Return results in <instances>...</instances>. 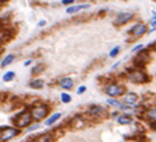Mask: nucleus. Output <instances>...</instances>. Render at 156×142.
I'll list each match as a JSON object with an SVG mask.
<instances>
[{
    "mask_svg": "<svg viewBox=\"0 0 156 142\" xmlns=\"http://www.w3.org/2000/svg\"><path fill=\"white\" fill-rule=\"evenodd\" d=\"M83 8H89V4H80V6H72V7H68L66 13H76L79 10H83Z\"/></svg>",
    "mask_w": 156,
    "mask_h": 142,
    "instance_id": "9b49d317",
    "label": "nucleus"
},
{
    "mask_svg": "<svg viewBox=\"0 0 156 142\" xmlns=\"http://www.w3.org/2000/svg\"><path fill=\"white\" fill-rule=\"evenodd\" d=\"M142 49H144V45H138V47H135V48L132 49V52H139Z\"/></svg>",
    "mask_w": 156,
    "mask_h": 142,
    "instance_id": "5701e85b",
    "label": "nucleus"
},
{
    "mask_svg": "<svg viewBox=\"0 0 156 142\" xmlns=\"http://www.w3.org/2000/svg\"><path fill=\"white\" fill-rule=\"evenodd\" d=\"M90 113L91 114H100V113H104V108L100 106H93L90 108Z\"/></svg>",
    "mask_w": 156,
    "mask_h": 142,
    "instance_id": "f3484780",
    "label": "nucleus"
},
{
    "mask_svg": "<svg viewBox=\"0 0 156 142\" xmlns=\"http://www.w3.org/2000/svg\"><path fill=\"white\" fill-rule=\"evenodd\" d=\"M61 98H62V102H63V103H70V102H72V97H70L68 93H62L61 94Z\"/></svg>",
    "mask_w": 156,
    "mask_h": 142,
    "instance_id": "6ab92c4d",
    "label": "nucleus"
},
{
    "mask_svg": "<svg viewBox=\"0 0 156 142\" xmlns=\"http://www.w3.org/2000/svg\"><path fill=\"white\" fill-rule=\"evenodd\" d=\"M46 113H48V107L44 106V104H38V106L33 107V110H31V117L34 120L40 121V120H42V118L45 117Z\"/></svg>",
    "mask_w": 156,
    "mask_h": 142,
    "instance_id": "f257e3e1",
    "label": "nucleus"
},
{
    "mask_svg": "<svg viewBox=\"0 0 156 142\" xmlns=\"http://www.w3.org/2000/svg\"><path fill=\"white\" fill-rule=\"evenodd\" d=\"M145 33H146V25L142 24V23H139V24H135L131 28V34L134 37H141V35H144Z\"/></svg>",
    "mask_w": 156,
    "mask_h": 142,
    "instance_id": "0eeeda50",
    "label": "nucleus"
},
{
    "mask_svg": "<svg viewBox=\"0 0 156 142\" xmlns=\"http://www.w3.org/2000/svg\"><path fill=\"white\" fill-rule=\"evenodd\" d=\"M107 103L110 104V106H114V107H121V103L118 102V100H115V97H110L108 100H107Z\"/></svg>",
    "mask_w": 156,
    "mask_h": 142,
    "instance_id": "dca6fc26",
    "label": "nucleus"
},
{
    "mask_svg": "<svg viewBox=\"0 0 156 142\" xmlns=\"http://www.w3.org/2000/svg\"><path fill=\"white\" fill-rule=\"evenodd\" d=\"M13 61H14V55H8V56H6L3 61H2V68H6V66L10 65Z\"/></svg>",
    "mask_w": 156,
    "mask_h": 142,
    "instance_id": "ddd939ff",
    "label": "nucleus"
},
{
    "mask_svg": "<svg viewBox=\"0 0 156 142\" xmlns=\"http://www.w3.org/2000/svg\"><path fill=\"white\" fill-rule=\"evenodd\" d=\"M30 86H31L33 89H40V87H42V86H44V82L40 80V79H35V80L30 82Z\"/></svg>",
    "mask_w": 156,
    "mask_h": 142,
    "instance_id": "4468645a",
    "label": "nucleus"
},
{
    "mask_svg": "<svg viewBox=\"0 0 156 142\" xmlns=\"http://www.w3.org/2000/svg\"><path fill=\"white\" fill-rule=\"evenodd\" d=\"M37 142H52V137L49 134H45V135H42V137H40L37 139Z\"/></svg>",
    "mask_w": 156,
    "mask_h": 142,
    "instance_id": "2eb2a0df",
    "label": "nucleus"
},
{
    "mask_svg": "<svg viewBox=\"0 0 156 142\" xmlns=\"http://www.w3.org/2000/svg\"><path fill=\"white\" fill-rule=\"evenodd\" d=\"M17 134H18V130H17V128H4V130L0 132V141L6 142V141H8V139L14 138Z\"/></svg>",
    "mask_w": 156,
    "mask_h": 142,
    "instance_id": "39448f33",
    "label": "nucleus"
},
{
    "mask_svg": "<svg viewBox=\"0 0 156 142\" xmlns=\"http://www.w3.org/2000/svg\"><path fill=\"white\" fill-rule=\"evenodd\" d=\"M24 65H25V66L31 65V59H28V61H25V62H24Z\"/></svg>",
    "mask_w": 156,
    "mask_h": 142,
    "instance_id": "c85d7f7f",
    "label": "nucleus"
},
{
    "mask_svg": "<svg viewBox=\"0 0 156 142\" xmlns=\"http://www.w3.org/2000/svg\"><path fill=\"white\" fill-rule=\"evenodd\" d=\"M119 52V47H115L114 49H111V52H110V56L111 58H114L115 55H117V53Z\"/></svg>",
    "mask_w": 156,
    "mask_h": 142,
    "instance_id": "412c9836",
    "label": "nucleus"
},
{
    "mask_svg": "<svg viewBox=\"0 0 156 142\" xmlns=\"http://www.w3.org/2000/svg\"><path fill=\"white\" fill-rule=\"evenodd\" d=\"M45 23H46V21H44V20L40 21V23H38V27H44V25H45Z\"/></svg>",
    "mask_w": 156,
    "mask_h": 142,
    "instance_id": "cd10ccee",
    "label": "nucleus"
},
{
    "mask_svg": "<svg viewBox=\"0 0 156 142\" xmlns=\"http://www.w3.org/2000/svg\"><path fill=\"white\" fill-rule=\"evenodd\" d=\"M118 124H123V125H128V124H132V120L127 115H121L118 117Z\"/></svg>",
    "mask_w": 156,
    "mask_h": 142,
    "instance_id": "f8f14e48",
    "label": "nucleus"
},
{
    "mask_svg": "<svg viewBox=\"0 0 156 142\" xmlns=\"http://www.w3.org/2000/svg\"><path fill=\"white\" fill-rule=\"evenodd\" d=\"M73 2H75V0H62V3H63V4H72Z\"/></svg>",
    "mask_w": 156,
    "mask_h": 142,
    "instance_id": "bb28decb",
    "label": "nucleus"
},
{
    "mask_svg": "<svg viewBox=\"0 0 156 142\" xmlns=\"http://www.w3.org/2000/svg\"><path fill=\"white\" fill-rule=\"evenodd\" d=\"M148 117L151 118V120H155L156 121V108H151L148 111Z\"/></svg>",
    "mask_w": 156,
    "mask_h": 142,
    "instance_id": "aec40b11",
    "label": "nucleus"
},
{
    "mask_svg": "<svg viewBox=\"0 0 156 142\" xmlns=\"http://www.w3.org/2000/svg\"><path fill=\"white\" fill-rule=\"evenodd\" d=\"M31 120H33L31 113H21L20 115H18V118L16 120V125L20 127V128L28 127V124H31Z\"/></svg>",
    "mask_w": 156,
    "mask_h": 142,
    "instance_id": "20e7f679",
    "label": "nucleus"
},
{
    "mask_svg": "<svg viewBox=\"0 0 156 142\" xmlns=\"http://www.w3.org/2000/svg\"><path fill=\"white\" fill-rule=\"evenodd\" d=\"M14 76H16V73H14V72H7L3 76V80L4 82H10V80H13V79H14Z\"/></svg>",
    "mask_w": 156,
    "mask_h": 142,
    "instance_id": "a211bd4d",
    "label": "nucleus"
},
{
    "mask_svg": "<svg viewBox=\"0 0 156 142\" xmlns=\"http://www.w3.org/2000/svg\"><path fill=\"white\" fill-rule=\"evenodd\" d=\"M155 51H156V42H155Z\"/></svg>",
    "mask_w": 156,
    "mask_h": 142,
    "instance_id": "7c9ffc66",
    "label": "nucleus"
},
{
    "mask_svg": "<svg viewBox=\"0 0 156 142\" xmlns=\"http://www.w3.org/2000/svg\"><path fill=\"white\" fill-rule=\"evenodd\" d=\"M128 77L129 80L136 82V83H142V82H146V75H145L142 70L138 69H131L128 72Z\"/></svg>",
    "mask_w": 156,
    "mask_h": 142,
    "instance_id": "f03ea898",
    "label": "nucleus"
},
{
    "mask_svg": "<svg viewBox=\"0 0 156 142\" xmlns=\"http://www.w3.org/2000/svg\"><path fill=\"white\" fill-rule=\"evenodd\" d=\"M104 93L107 96H110V97H118V96L123 94V87L114 83V85H110V86H107V87H104Z\"/></svg>",
    "mask_w": 156,
    "mask_h": 142,
    "instance_id": "7ed1b4c3",
    "label": "nucleus"
},
{
    "mask_svg": "<svg viewBox=\"0 0 156 142\" xmlns=\"http://www.w3.org/2000/svg\"><path fill=\"white\" fill-rule=\"evenodd\" d=\"M61 117H62V114H61V113H55L53 115H51V117L48 118V120H46L45 124H46V125H52V124H55V122H56Z\"/></svg>",
    "mask_w": 156,
    "mask_h": 142,
    "instance_id": "9d476101",
    "label": "nucleus"
},
{
    "mask_svg": "<svg viewBox=\"0 0 156 142\" xmlns=\"http://www.w3.org/2000/svg\"><path fill=\"white\" fill-rule=\"evenodd\" d=\"M0 2H2V3H4V2H8V0H0Z\"/></svg>",
    "mask_w": 156,
    "mask_h": 142,
    "instance_id": "c756f323",
    "label": "nucleus"
},
{
    "mask_svg": "<svg viewBox=\"0 0 156 142\" xmlns=\"http://www.w3.org/2000/svg\"><path fill=\"white\" fill-rule=\"evenodd\" d=\"M41 70H44V68H42V66H37V68H35V69L33 70V73H34V75H35V73L41 72Z\"/></svg>",
    "mask_w": 156,
    "mask_h": 142,
    "instance_id": "393cba45",
    "label": "nucleus"
},
{
    "mask_svg": "<svg viewBox=\"0 0 156 142\" xmlns=\"http://www.w3.org/2000/svg\"><path fill=\"white\" fill-rule=\"evenodd\" d=\"M124 102H125V104H135V103L138 102V94L127 93L124 96Z\"/></svg>",
    "mask_w": 156,
    "mask_h": 142,
    "instance_id": "1a4fd4ad",
    "label": "nucleus"
},
{
    "mask_svg": "<svg viewBox=\"0 0 156 142\" xmlns=\"http://www.w3.org/2000/svg\"><path fill=\"white\" fill-rule=\"evenodd\" d=\"M149 23H151V25H152V28L149 30V31H152V30L156 27V17H153V18H152V20H151V21H149Z\"/></svg>",
    "mask_w": 156,
    "mask_h": 142,
    "instance_id": "4be33fe9",
    "label": "nucleus"
},
{
    "mask_svg": "<svg viewBox=\"0 0 156 142\" xmlns=\"http://www.w3.org/2000/svg\"><path fill=\"white\" fill-rule=\"evenodd\" d=\"M86 92V86H80L78 89V94H82V93H84Z\"/></svg>",
    "mask_w": 156,
    "mask_h": 142,
    "instance_id": "b1692460",
    "label": "nucleus"
},
{
    "mask_svg": "<svg viewBox=\"0 0 156 142\" xmlns=\"http://www.w3.org/2000/svg\"><path fill=\"white\" fill-rule=\"evenodd\" d=\"M38 128H40V125L35 124V125H33V127H28V131H34V130H38Z\"/></svg>",
    "mask_w": 156,
    "mask_h": 142,
    "instance_id": "a878e982",
    "label": "nucleus"
},
{
    "mask_svg": "<svg viewBox=\"0 0 156 142\" xmlns=\"http://www.w3.org/2000/svg\"><path fill=\"white\" fill-rule=\"evenodd\" d=\"M59 86H61L62 89L69 90L73 87V80H72L70 77H63V79H61V82H59Z\"/></svg>",
    "mask_w": 156,
    "mask_h": 142,
    "instance_id": "6e6552de",
    "label": "nucleus"
},
{
    "mask_svg": "<svg viewBox=\"0 0 156 142\" xmlns=\"http://www.w3.org/2000/svg\"><path fill=\"white\" fill-rule=\"evenodd\" d=\"M132 17H134V14H132L131 11H121V13H118V14H117L114 23H115V24H118V25L125 24V23H128V21L131 20Z\"/></svg>",
    "mask_w": 156,
    "mask_h": 142,
    "instance_id": "423d86ee",
    "label": "nucleus"
}]
</instances>
